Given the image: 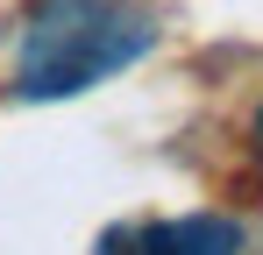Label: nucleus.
<instances>
[{"mask_svg":"<svg viewBox=\"0 0 263 255\" xmlns=\"http://www.w3.org/2000/svg\"><path fill=\"white\" fill-rule=\"evenodd\" d=\"M157 42L142 0H29L14 42L22 99H79Z\"/></svg>","mask_w":263,"mask_h":255,"instance_id":"nucleus-1","label":"nucleus"},{"mask_svg":"<svg viewBox=\"0 0 263 255\" xmlns=\"http://www.w3.org/2000/svg\"><path fill=\"white\" fill-rule=\"evenodd\" d=\"M92 255H242V227L220 213H185V220H135L100 234Z\"/></svg>","mask_w":263,"mask_h":255,"instance_id":"nucleus-2","label":"nucleus"},{"mask_svg":"<svg viewBox=\"0 0 263 255\" xmlns=\"http://www.w3.org/2000/svg\"><path fill=\"white\" fill-rule=\"evenodd\" d=\"M256 156H263V114H256Z\"/></svg>","mask_w":263,"mask_h":255,"instance_id":"nucleus-3","label":"nucleus"}]
</instances>
